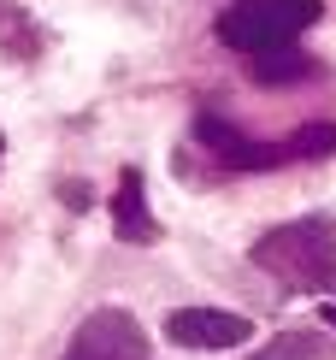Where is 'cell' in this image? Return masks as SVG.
I'll return each instance as SVG.
<instances>
[{"label":"cell","instance_id":"ba28073f","mask_svg":"<svg viewBox=\"0 0 336 360\" xmlns=\"http://www.w3.org/2000/svg\"><path fill=\"white\" fill-rule=\"evenodd\" d=\"M0 53L6 59H36L41 53V24L30 12L6 6V0H0Z\"/></svg>","mask_w":336,"mask_h":360},{"label":"cell","instance_id":"9c48e42d","mask_svg":"<svg viewBox=\"0 0 336 360\" xmlns=\"http://www.w3.org/2000/svg\"><path fill=\"white\" fill-rule=\"evenodd\" d=\"M330 337L325 331H283V337H271L266 349H254L248 360H330Z\"/></svg>","mask_w":336,"mask_h":360},{"label":"cell","instance_id":"8fae6325","mask_svg":"<svg viewBox=\"0 0 336 360\" xmlns=\"http://www.w3.org/2000/svg\"><path fill=\"white\" fill-rule=\"evenodd\" d=\"M325 325H330V331H336V302H330V307H325Z\"/></svg>","mask_w":336,"mask_h":360},{"label":"cell","instance_id":"7a4b0ae2","mask_svg":"<svg viewBox=\"0 0 336 360\" xmlns=\"http://www.w3.org/2000/svg\"><path fill=\"white\" fill-rule=\"evenodd\" d=\"M307 24H318V0H236L219 12L212 36L236 53H266V48H289Z\"/></svg>","mask_w":336,"mask_h":360},{"label":"cell","instance_id":"8992f818","mask_svg":"<svg viewBox=\"0 0 336 360\" xmlns=\"http://www.w3.org/2000/svg\"><path fill=\"white\" fill-rule=\"evenodd\" d=\"M112 236L118 243H154L160 236V219L148 213V189H142V172L124 166L118 172V184H112Z\"/></svg>","mask_w":336,"mask_h":360},{"label":"cell","instance_id":"6da1fadb","mask_svg":"<svg viewBox=\"0 0 336 360\" xmlns=\"http://www.w3.org/2000/svg\"><path fill=\"white\" fill-rule=\"evenodd\" d=\"M254 266L283 278L301 295H336V224L330 219H289L254 243Z\"/></svg>","mask_w":336,"mask_h":360},{"label":"cell","instance_id":"3957f363","mask_svg":"<svg viewBox=\"0 0 336 360\" xmlns=\"http://www.w3.org/2000/svg\"><path fill=\"white\" fill-rule=\"evenodd\" d=\"M65 360H154V342H148V331L124 307H95L77 325Z\"/></svg>","mask_w":336,"mask_h":360},{"label":"cell","instance_id":"30bf717a","mask_svg":"<svg viewBox=\"0 0 336 360\" xmlns=\"http://www.w3.org/2000/svg\"><path fill=\"white\" fill-rule=\"evenodd\" d=\"M336 154V124H301L289 130V160H330Z\"/></svg>","mask_w":336,"mask_h":360},{"label":"cell","instance_id":"5b68a950","mask_svg":"<svg viewBox=\"0 0 336 360\" xmlns=\"http://www.w3.org/2000/svg\"><path fill=\"white\" fill-rule=\"evenodd\" d=\"M195 142L219 160L224 172H266V166H289V142H254L224 118H195Z\"/></svg>","mask_w":336,"mask_h":360},{"label":"cell","instance_id":"277c9868","mask_svg":"<svg viewBox=\"0 0 336 360\" xmlns=\"http://www.w3.org/2000/svg\"><path fill=\"white\" fill-rule=\"evenodd\" d=\"M165 337L177 342V349H242V342L254 337V319H242L231 307H177L172 319H165Z\"/></svg>","mask_w":336,"mask_h":360},{"label":"cell","instance_id":"52a82bcc","mask_svg":"<svg viewBox=\"0 0 336 360\" xmlns=\"http://www.w3.org/2000/svg\"><path fill=\"white\" fill-rule=\"evenodd\" d=\"M254 59V83H266V89H278V83H301V77H313V59L307 53H295V48H266V53H248Z\"/></svg>","mask_w":336,"mask_h":360}]
</instances>
